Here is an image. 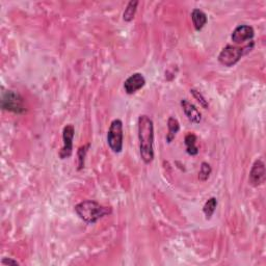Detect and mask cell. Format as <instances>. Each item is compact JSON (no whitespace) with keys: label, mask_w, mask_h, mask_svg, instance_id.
I'll return each mask as SVG.
<instances>
[{"label":"cell","mask_w":266,"mask_h":266,"mask_svg":"<svg viewBox=\"0 0 266 266\" xmlns=\"http://www.w3.org/2000/svg\"><path fill=\"white\" fill-rule=\"evenodd\" d=\"M139 152L142 161L149 164L154 159V124L147 115H141L137 120Z\"/></svg>","instance_id":"6da1fadb"},{"label":"cell","mask_w":266,"mask_h":266,"mask_svg":"<svg viewBox=\"0 0 266 266\" xmlns=\"http://www.w3.org/2000/svg\"><path fill=\"white\" fill-rule=\"evenodd\" d=\"M75 212L84 223L89 225L96 224L104 216L111 214L112 210L107 207L102 206L96 201H83L75 206Z\"/></svg>","instance_id":"7a4b0ae2"},{"label":"cell","mask_w":266,"mask_h":266,"mask_svg":"<svg viewBox=\"0 0 266 266\" xmlns=\"http://www.w3.org/2000/svg\"><path fill=\"white\" fill-rule=\"evenodd\" d=\"M1 108L3 111L17 115L24 114L26 111L22 96L15 91L4 89L1 92Z\"/></svg>","instance_id":"3957f363"},{"label":"cell","mask_w":266,"mask_h":266,"mask_svg":"<svg viewBox=\"0 0 266 266\" xmlns=\"http://www.w3.org/2000/svg\"><path fill=\"white\" fill-rule=\"evenodd\" d=\"M123 122L121 120H114L107 132V143L114 153H121L123 150Z\"/></svg>","instance_id":"277c9868"},{"label":"cell","mask_w":266,"mask_h":266,"mask_svg":"<svg viewBox=\"0 0 266 266\" xmlns=\"http://www.w3.org/2000/svg\"><path fill=\"white\" fill-rule=\"evenodd\" d=\"M253 46H247L245 48H238L235 46H231V45H228L225 48H223V50L221 51L220 55H219V62L225 66V67H233L234 65H236L240 58L243 57V55L248 52L251 51Z\"/></svg>","instance_id":"5b68a950"},{"label":"cell","mask_w":266,"mask_h":266,"mask_svg":"<svg viewBox=\"0 0 266 266\" xmlns=\"http://www.w3.org/2000/svg\"><path fill=\"white\" fill-rule=\"evenodd\" d=\"M75 135V129L74 126L72 124H69L65 126L64 131H63V140H64V146L59 152V157L62 159L69 158L73 152V138Z\"/></svg>","instance_id":"8992f818"},{"label":"cell","mask_w":266,"mask_h":266,"mask_svg":"<svg viewBox=\"0 0 266 266\" xmlns=\"http://www.w3.org/2000/svg\"><path fill=\"white\" fill-rule=\"evenodd\" d=\"M265 164L262 159H257L255 162H254L252 170L250 172V183L253 186H260L265 182Z\"/></svg>","instance_id":"52a82bcc"},{"label":"cell","mask_w":266,"mask_h":266,"mask_svg":"<svg viewBox=\"0 0 266 266\" xmlns=\"http://www.w3.org/2000/svg\"><path fill=\"white\" fill-rule=\"evenodd\" d=\"M146 84V79H144L143 75L140 73H134L130 75L124 82V90L126 94L133 95L137 91L142 89Z\"/></svg>","instance_id":"ba28073f"},{"label":"cell","mask_w":266,"mask_h":266,"mask_svg":"<svg viewBox=\"0 0 266 266\" xmlns=\"http://www.w3.org/2000/svg\"><path fill=\"white\" fill-rule=\"evenodd\" d=\"M255 35V30L250 25H239L237 26L231 35V40L235 44H241L247 41L253 40Z\"/></svg>","instance_id":"9c48e42d"},{"label":"cell","mask_w":266,"mask_h":266,"mask_svg":"<svg viewBox=\"0 0 266 266\" xmlns=\"http://www.w3.org/2000/svg\"><path fill=\"white\" fill-rule=\"evenodd\" d=\"M181 107H182L185 116L187 117V119L190 121L191 123L199 124L201 122L202 115L198 108L192 103H190L186 99H183V100H181Z\"/></svg>","instance_id":"30bf717a"},{"label":"cell","mask_w":266,"mask_h":266,"mask_svg":"<svg viewBox=\"0 0 266 266\" xmlns=\"http://www.w3.org/2000/svg\"><path fill=\"white\" fill-rule=\"evenodd\" d=\"M191 20H192V24L193 26H195L196 30H201L203 29V27L207 24V15L204 13L203 10L199 9V8H195L192 10L191 13Z\"/></svg>","instance_id":"8fae6325"},{"label":"cell","mask_w":266,"mask_h":266,"mask_svg":"<svg viewBox=\"0 0 266 266\" xmlns=\"http://www.w3.org/2000/svg\"><path fill=\"white\" fill-rule=\"evenodd\" d=\"M197 136L193 134V133H187L184 141H185V147H186V152L190 156H196L199 154V148L197 146Z\"/></svg>","instance_id":"7c38bea8"},{"label":"cell","mask_w":266,"mask_h":266,"mask_svg":"<svg viewBox=\"0 0 266 266\" xmlns=\"http://www.w3.org/2000/svg\"><path fill=\"white\" fill-rule=\"evenodd\" d=\"M167 128H168V132L166 134V141L168 143H171L174 140V138L177 135V133L180 130V124L178 122V120L173 118V117H171L170 119H168V121H167Z\"/></svg>","instance_id":"4fadbf2b"},{"label":"cell","mask_w":266,"mask_h":266,"mask_svg":"<svg viewBox=\"0 0 266 266\" xmlns=\"http://www.w3.org/2000/svg\"><path fill=\"white\" fill-rule=\"evenodd\" d=\"M137 5H138L137 0H132V1H130L127 4L124 14H123L124 21L130 22V21L133 20V18H134V16H135V13H136Z\"/></svg>","instance_id":"5bb4252c"},{"label":"cell","mask_w":266,"mask_h":266,"mask_svg":"<svg viewBox=\"0 0 266 266\" xmlns=\"http://www.w3.org/2000/svg\"><path fill=\"white\" fill-rule=\"evenodd\" d=\"M217 206V200L216 198H210L206 203H205L204 207H203V212L206 216V220H210L213 213L215 212Z\"/></svg>","instance_id":"9a60e30c"},{"label":"cell","mask_w":266,"mask_h":266,"mask_svg":"<svg viewBox=\"0 0 266 266\" xmlns=\"http://www.w3.org/2000/svg\"><path fill=\"white\" fill-rule=\"evenodd\" d=\"M211 172H212V168H211L210 164L207 162H203L201 164V168H200V172H199V179L201 181H203V182H205V181H207L208 178L210 177Z\"/></svg>","instance_id":"2e32d148"},{"label":"cell","mask_w":266,"mask_h":266,"mask_svg":"<svg viewBox=\"0 0 266 266\" xmlns=\"http://www.w3.org/2000/svg\"><path fill=\"white\" fill-rule=\"evenodd\" d=\"M190 94L192 95L193 98H195L200 103V105L203 108H205V110H207V108L209 107V103L206 100V98H205V97L199 91H197L196 89H192V90H190Z\"/></svg>","instance_id":"e0dca14e"},{"label":"cell","mask_w":266,"mask_h":266,"mask_svg":"<svg viewBox=\"0 0 266 266\" xmlns=\"http://www.w3.org/2000/svg\"><path fill=\"white\" fill-rule=\"evenodd\" d=\"M89 148L90 144H87V146H83L78 150V170H82L84 167V159H86V155Z\"/></svg>","instance_id":"ac0fdd59"},{"label":"cell","mask_w":266,"mask_h":266,"mask_svg":"<svg viewBox=\"0 0 266 266\" xmlns=\"http://www.w3.org/2000/svg\"><path fill=\"white\" fill-rule=\"evenodd\" d=\"M1 264L7 266V265H19L20 263L17 260H14V259H11V258H3L1 260Z\"/></svg>","instance_id":"d6986e66"}]
</instances>
